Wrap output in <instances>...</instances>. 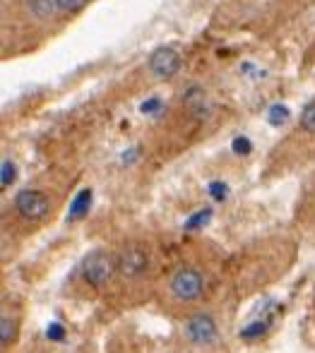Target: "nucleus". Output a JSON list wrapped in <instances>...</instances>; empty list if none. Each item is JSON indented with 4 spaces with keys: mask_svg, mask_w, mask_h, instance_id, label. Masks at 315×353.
Segmentation results:
<instances>
[{
    "mask_svg": "<svg viewBox=\"0 0 315 353\" xmlns=\"http://www.w3.org/2000/svg\"><path fill=\"white\" fill-rule=\"evenodd\" d=\"M217 267L204 255H181L162 270L157 283L159 307L173 317H186L198 307H204L214 291Z\"/></svg>",
    "mask_w": 315,
    "mask_h": 353,
    "instance_id": "1",
    "label": "nucleus"
},
{
    "mask_svg": "<svg viewBox=\"0 0 315 353\" xmlns=\"http://www.w3.org/2000/svg\"><path fill=\"white\" fill-rule=\"evenodd\" d=\"M162 276L154 243L144 238H128L116 248V286L113 293L123 303H140L157 293Z\"/></svg>",
    "mask_w": 315,
    "mask_h": 353,
    "instance_id": "2",
    "label": "nucleus"
},
{
    "mask_svg": "<svg viewBox=\"0 0 315 353\" xmlns=\"http://www.w3.org/2000/svg\"><path fill=\"white\" fill-rule=\"evenodd\" d=\"M116 286V248H92L77 262L70 276V291L82 298H99L113 293Z\"/></svg>",
    "mask_w": 315,
    "mask_h": 353,
    "instance_id": "3",
    "label": "nucleus"
},
{
    "mask_svg": "<svg viewBox=\"0 0 315 353\" xmlns=\"http://www.w3.org/2000/svg\"><path fill=\"white\" fill-rule=\"evenodd\" d=\"M181 339L193 351H212L224 339V322L214 307L204 305L181 317Z\"/></svg>",
    "mask_w": 315,
    "mask_h": 353,
    "instance_id": "4",
    "label": "nucleus"
},
{
    "mask_svg": "<svg viewBox=\"0 0 315 353\" xmlns=\"http://www.w3.org/2000/svg\"><path fill=\"white\" fill-rule=\"evenodd\" d=\"M53 214V200L46 190L39 188H24L15 195L12 200V216L22 223L24 228H39L51 219Z\"/></svg>",
    "mask_w": 315,
    "mask_h": 353,
    "instance_id": "5",
    "label": "nucleus"
},
{
    "mask_svg": "<svg viewBox=\"0 0 315 353\" xmlns=\"http://www.w3.org/2000/svg\"><path fill=\"white\" fill-rule=\"evenodd\" d=\"M0 349L3 353H8L17 344L19 339V330H22V312H19L17 305H12L8 301H3V307H0Z\"/></svg>",
    "mask_w": 315,
    "mask_h": 353,
    "instance_id": "6",
    "label": "nucleus"
},
{
    "mask_svg": "<svg viewBox=\"0 0 315 353\" xmlns=\"http://www.w3.org/2000/svg\"><path fill=\"white\" fill-rule=\"evenodd\" d=\"M147 65H149V72L157 79H171L181 70V56H178V51H173L171 46H162L149 56Z\"/></svg>",
    "mask_w": 315,
    "mask_h": 353,
    "instance_id": "7",
    "label": "nucleus"
},
{
    "mask_svg": "<svg viewBox=\"0 0 315 353\" xmlns=\"http://www.w3.org/2000/svg\"><path fill=\"white\" fill-rule=\"evenodd\" d=\"M27 10L34 19H51L58 12L56 0H27Z\"/></svg>",
    "mask_w": 315,
    "mask_h": 353,
    "instance_id": "8",
    "label": "nucleus"
},
{
    "mask_svg": "<svg viewBox=\"0 0 315 353\" xmlns=\"http://www.w3.org/2000/svg\"><path fill=\"white\" fill-rule=\"evenodd\" d=\"M298 128H301V132H306V135L315 137V101H311L301 111V118H298Z\"/></svg>",
    "mask_w": 315,
    "mask_h": 353,
    "instance_id": "9",
    "label": "nucleus"
},
{
    "mask_svg": "<svg viewBox=\"0 0 315 353\" xmlns=\"http://www.w3.org/2000/svg\"><path fill=\"white\" fill-rule=\"evenodd\" d=\"M84 5V0H56L58 12H75Z\"/></svg>",
    "mask_w": 315,
    "mask_h": 353,
    "instance_id": "10",
    "label": "nucleus"
},
{
    "mask_svg": "<svg viewBox=\"0 0 315 353\" xmlns=\"http://www.w3.org/2000/svg\"><path fill=\"white\" fill-rule=\"evenodd\" d=\"M12 178H15L12 161H3V188H8V183H12Z\"/></svg>",
    "mask_w": 315,
    "mask_h": 353,
    "instance_id": "11",
    "label": "nucleus"
},
{
    "mask_svg": "<svg viewBox=\"0 0 315 353\" xmlns=\"http://www.w3.org/2000/svg\"><path fill=\"white\" fill-rule=\"evenodd\" d=\"M308 216H311V223L315 226V197H313V202H311V214H308Z\"/></svg>",
    "mask_w": 315,
    "mask_h": 353,
    "instance_id": "12",
    "label": "nucleus"
},
{
    "mask_svg": "<svg viewBox=\"0 0 315 353\" xmlns=\"http://www.w3.org/2000/svg\"><path fill=\"white\" fill-rule=\"evenodd\" d=\"M313 320H315V303H313Z\"/></svg>",
    "mask_w": 315,
    "mask_h": 353,
    "instance_id": "13",
    "label": "nucleus"
}]
</instances>
